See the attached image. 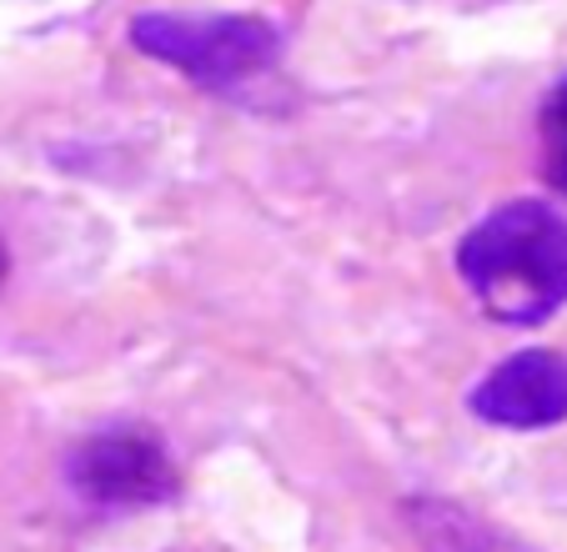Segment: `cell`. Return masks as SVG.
<instances>
[{
	"label": "cell",
	"instance_id": "obj_4",
	"mask_svg": "<svg viewBox=\"0 0 567 552\" xmlns=\"http://www.w3.org/2000/svg\"><path fill=\"white\" fill-rule=\"evenodd\" d=\"M472 412L493 427H513V432L557 427L567 417V357L543 347L507 357L503 367H493L477 382Z\"/></svg>",
	"mask_w": 567,
	"mask_h": 552
},
{
	"label": "cell",
	"instance_id": "obj_5",
	"mask_svg": "<svg viewBox=\"0 0 567 552\" xmlns=\"http://www.w3.org/2000/svg\"><path fill=\"white\" fill-rule=\"evenodd\" d=\"M408 522L417 532V542L427 552H537L523 538H513L507 528L467 512L462 502H442V498H412L408 502Z\"/></svg>",
	"mask_w": 567,
	"mask_h": 552
},
{
	"label": "cell",
	"instance_id": "obj_1",
	"mask_svg": "<svg viewBox=\"0 0 567 552\" xmlns=\"http://www.w3.org/2000/svg\"><path fill=\"white\" fill-rule=\"evenodd\" d=\"M457 272L482 311L507 327H537L567 307V216L547 202H507L457 246Z\"/></svg>",
	"mask_w": 567,
	"mask_h": 552
},
{
	"label": "cell",
	"instance_id": "obj_7",
	"mask_svg": "<svg viewBox=\"0 0 567 552\" xmlns=\"http://www.w3.org/2000/svg\"><path fill=\"white\" fill-rule=\"evenodd\" d=\"M6 272H11V256H6V246H0V282H6Z\"/></svg>",
	"mask_w": 567,
	"mask_h": 552
},
{
	"label": "cell",
	"instance_id": "obj_3",
	"mask_svg": "<svg viewBox=\"0 0 567 552\" xmlns=\"http://www.w3.org/2000/svg\"><path fill=\"white\" fill-rule=\"evenodd\" d=\"M65 482L91 508H156L176 498V468L166 447L136 427L96 432L65 457Z\"/></svg>",
	"mask_w": 567,
	"mask_h": 552
},
{
	"label": "cell",
	"instance_id": "obj_6",
	"mask_svg": "<svg viewBox=\"0 0 567 552\" xmlns=\"http://www.w3.org/2000/svg\"><path fill=\"white\" fill-rule=\"evenodd\" d=\"M537 141H543V176L557 196H567V75L543 96L537 111Z\"/></svg>",
	"mask_w": 567,
	"mask_h": 552
},
{
	"label": "cell",
	"instance_id": "obj_2",
	"mask_svg": "<svg viewBox=\"0 0 567 552\" xmlns=\"http://www.w3.org/2000/svg\"><path fill=\"white\" fill-rule=\"evenodd\" d=\"M131 45L172 71L192 75L206 91H241L271 71L281 55V31L267 16H186V11H146L131 21Z\"/></svg>",
	"mask_w": 567,
	"mask_h": 552
}]
</instances>
